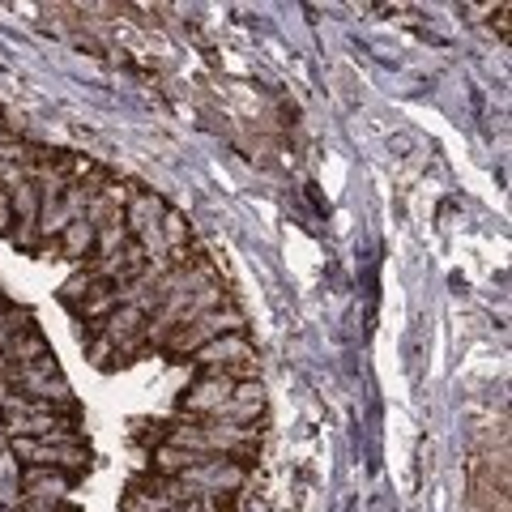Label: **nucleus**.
Masks as SVG:
<instances>
[{
	"instance_id": "nucleus-1",
	"label": "nucleus",
	"mask_w": 512,
	"mask_h": 512,
	"mask_svg": "<svg viewBox=\"0 0 512 512\" xmlns=\"http://www.w3.org/2000/svg\"><path fill=\"white\" fill-rule=\"evenodd\" d=\"M26 466H43V470H86L90 453L77 440H13Z\"/></svg>"
},
{
	"instance_id": "nucleus-2",
	"label": "nucleus",
	"mask_w": 512,
	"mask_h": 512,
	"mask_svg": "<svg viewBox=\"0 0 512 512\" xmlns=\"http://www.w3.org/2000/svg\"><path fill=\"white\" fill-rule=\"evenodd\" d=\"M231 393H235V380H231V376L205 372V376L184 393V410H188V414H205V419H218V414L231 406Z\"/></svg>"
},
{
	"instance_id": "nucleus-3",
	"label": "nucleus",
	"mask_w": 512,
	"mask_h": 512,
	"mask_svg": "<svg viewBox=\"0 0 512 512\" xmlns=\"http://www.w3.org/2000/svg\"><path fill=\"white\" fill-rule=\"evenodd\" d=\"M9 436L13 440H77L73 423L60 410H30V414H13L9 419Z\"/></svg>"
},
{
	"instance_id": "nucleus-4",
	"label": "nucleus",
	"mask_w": 512,
	"mask_h": 512,
	"mask_svg": "<svg viewBox=\"0 0 512 512\" xmlns=\"http://www.w3.org/2000/svg\"><path fill=\"white\" fill-rule=\"evenodd\" d=\"M22 487H26V500L30 504H60L69 495V474L64 470H43V466H26L22 474Z\"/></svg>"
},
{
	"instance_id": "nucleus-5",
	"label": "nucleus",
	"mask_w": 512,
	"mask_h": 512,
	"mask_svg": "<svg viewBox=\"0 0 512 512\" xmlns=\"http://www.w3.org/2000/svg\"><path fill=\"white\" fill-rule=\"evenodd\" d=\"M205 457H210V453H197V448L158 444V448H154V474H158V478H184L192 466H201Z\"/></svg>"
},
{
	"instance_id": "nucleus-6",
	"label": "nucleus",
	"mask_w": 512,
	"mask_h": 512,
	"mask_svg": "<svg viewBox=\"0 0 512 512\" xmlns=\"http://www.w3.org/2000/svg\"><path fill=\"white\" fill-rule=\"evenodd\" d=\"M158 218H163V201L150 197V192H133V201L124 205V227H128V235H141V231L158 227Z\"/></svg>"
},
{
	"instance_id": "nucleus-7",
	"label": "nucleus",
	"mask_w": 512,
	"mask_h": 512,
	"mask_svg": "<svg viewBox=\"0 0 512 512\" xmlns=\"http://www.w3.org/2000/svg\"><path fill=\"white\" fill-rule=\"evenodd\" d=\"M94 235H99V231H94L86 218H73L69 227L60 231V248H64V256H69V261H86V256L94 252Z\"/></svg>"
},
{
	"instance_id": "nucleus-8",
	"label": "nucleus",
	"mask_w": 512,
	"mask_h": 512,
	"mask_svg": "<svg viewBox=\"0 0 512 512\" xmlns=\"http://www.w3.org/2000/svg\"><path fill=\"white\" fill-rule=\"evenodd\" d=\"M128 244H133V235H128L124 218H120V222H111V227H103L99 235H94V248H99V256H103V261H111V256H116V252H124Z\"/></svg>"
},
{
	"instance_id": "nucleus-9",
	"label": "nucleus",
	"mask_w": 512,
	"mask_h": 512,
	"mask_svg": "<svg viewBox=\"0 0 512 512\" xmlns=\"http://www.w3.org/2000/svg\"><path fill=\"white\" fill-rule=\"evenodd\" d=\"M158 231H163L167 252H184V248H188V218H184V214L163 210V218H158Z\"/></svg>"
},
{
	"instance_id": "nucleus-10",
	"label": "nucleus",
	"mask_w": 512,
	"mask_h": 512,
	"mask_svg": "<svg viewBox=\"0 0 512 512\" xmlns=\"http://www.w3.org/2000/svg\"><path fill=\"white\" fill-rule=\"evenodd\" d=\"M22 333H35V329H30V312L26 308H18V312L5 308V312H0V350H9V342L22 338Z\"/></svg>"
},
{
	"instance_id": "nucleus-11",
	"label": "nucleus",
	"mask_w": 512,
	"mask_h": 512,
	"mask_svg": "<svg viewBox=\"0 0 512 512\" xmlns=\"http://www.w3.org/2000/svg\"><path fill=\"white\" fill-rule=\"evenodd\" d=\"M13 231V197H9V188H0V235H9Z\"/></svg>"
},
{
	"instance_id": "nucleus-12",
	"label": "nucleus",
	"mask_w": 512,
	"mask_h": 512,
	"mask_svg": "<svg viewBox=\"0 0 512 512\" xmlns=\"http://www.w3.org/2000/svg\"><path fill=\"white\" fill-rule=\"evenodd\" d=\"M26 512H60V508H56V504H30V500H26Z\"/></svg>"
},
{
	"instance_id": "nucleus-13",
	"label": "nucleus",
	"mask_w": 512,
	"mask_h": 512,
	"mask_svg": "<svg viewBox=\"0 0 512 512\" xmlns=\"http://www.w3.org/2000/svg\"><path fill=\"white\" fill-rule=\"evenodd\" d=\"M180 512H197V504H188V508H180Z\"/></svg>"
}]
</instances>
